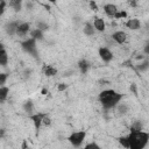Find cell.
Listing matches in <instances>:
<instances>
[{
  "label": "cell",
  "mask_w": 149,
  "mask_h": 149,
  "mask_svg": "<svg viewBox=\"0 0 149 149\" xmlns=\"http://www.w3.org/2000/svg\"><path fill=\"white\" fill-rule=\"evenodd\" d=\"M85 136H86V133H85L84 130H80V132H73V133L68 137V140H69V142H70L73 147L78 148V147H80L81 143L84 142Z\"/></svg>",
  "instance_id": "4"
},
{
  "label": "cell",
  "mask_w": 149,
  "mask_h": 149,
  "mask_svg": "<svg viewBox=\"0 0 149 149\" xmlns=\"http://www.w3.org/2000/svg\"><path fill=\"white\" fill-rule=\"evenodd\" d=\"M144 54H146V55L149 54V44H148V43H146V45H144Z\"/></svg>",
  "instance_id": "34"
},
{
  "label": "cell",
  "mask_w": 149,
  "mask_h": 149,
  "mask_svg": "<svg viewBox=\"0 0 149 149\" xmlns=\"http://www.w3.org/2000/svg\"><path fill=\"white\" fill-rule=\"evenodd\" d=\"M48 1H49L50 3H56V1H57V0H48Z\"/></svg>",
  "instance_id": "40"
},
{
  "label": "cell",
  "mask_w": 149,
  "mask_h": 149,
  "mask_svg": "<svg viewBox=\"0 0 149 149\" xmlns=\"http://www.w3.org/2000/svg\"><path fill=\"white\" fill-rule=\"evenodd\" d=\"M6 7H7V2H6V0H0V16L5 13Z\"/></svg>",
  "instance_id": "28"
},
{
  "label": "cell",
  "mask_w": 149,
  "mask_h": 149,
  "mask_svg": "<svg viewBox=\"0 0 149 149\" xmlns=\"http://www.w3.org/2000/svg\"><path fill=\"white\" fill-rule=\"evenodd\" d=\"M111 37L118 44H123L127 41V34L123 30H116V31H114Z\"/></svg>",
  "instance_id": "6"
},
{
  "label": "cell",
  "mask_w": 149,
  "mask_h": 149,
  "mask_svg": "<svg viewBox=\"0 0 149 149\" xmlns=\"http://www.w3.org/2000/svg\"><path fill=\"white\" fill-rule=\"evenodd\" d=\"M77 65H78V68H79V70H80L81 73H86L87 70L90 69V63H88L85 58H81V59L77 63Z\"/></svg>",
  "instance_id": "15"
},
{
  "label": "cell",
  "mask_w": 149,
  "mask_h": 149,
  "mask_svg": "<svg viewBox=\"0 0 149 149\" xmlns=\"http://www.w3.org/2000/svg\"><path fill=\"white\" fill-rule=\"evenodd\" d=\"M22 1L23 0H9L8 6L14 9V12H20L22 8Z\"/></svg>",
  "instance_id": "16"
},
{
  "label": "cell",
  "mask_w": 149,
  "mask_h": 149,
  "mask_svg": "<svg viewBox=\"0 0 149 149\" xmlns=\"http://www.w3.org/2000/svg\"><path fill=\"white\" fill-rule=\"evenodd\" d=\"M122 97L123 95L121 93H118L116 91H114L112 88H107V90H102L99 93L98 99L105 109H109V108L115 107L121 101Z\"/></svg>",
  "instance_id": "1"
},
{
  "label": "cell",
  "mask_w": 149,
  "mask_h": 149,
  "mask_svg": "<svg viewBox=\"0 0 149 149\" xmlns=\"http://www.w3.org/2000/svg\"><path fill=\"white\" fill-rule=\"evenodd\" d=\"M93 27L97 31H104L105 28H106V24H105V21L101 19V17H95L93 20Z\"/></svg>",
  "instance_id": "12"
},
{
  "label": "cell",
  "mask_w": 149,
  "mask_h": 149,
  "mask_svg": "<svg viewBox=\"0 0 149 149\" xmlns=\"http://www.w3.org/2000/svg\"><path fill=\"white\" fill-rule=\"evenodd\" d=\"M47 93H48V90H47L45 87H43V88H42V94H47Z\"/></svg>",
  "instance_id": "39"
},
{
  "label": "cell",
  "mask_w": 149,
  "mask_h": 149,
  "mask_svg": "<svg viewBox=\"0 0 149 149\" xmlns=\"http://www.w3.org/2000/svg\"><path fill=\"white\" fill-rule=\"evenodd\" d=\"M90 8H91L92 10H98V6H97V3H95L94 0H91V1H90Z\"/></svg>",
  "instance_id": "33"
},
{
  "label": "cell",
  "mask_w": 149,
  "mask_h": 149,
  "mask_svg": "<svg viewBox=\"0 0 149 149\" xmlns=\"http://www.w3.org/2000/svg\"><path fill=\"white\" fill-rule=\"evenodd\" d=\"M45 115V113H35V114H29V119L33 121L34 123V127L36 130H40V127L42 125V119L43 116Z\"/></svg>",
  "instance_id": "7"
},
{
  "label": "cell",
  "mask_w": 149,
  "mask_h": 149,
  "mask_svg": "<svg viewBox=\"0 0 149 149\" xmlns=\"http://www.w3.org/2000/svg\"><path fill=\"white\" fill-rule=\"evenodd\" d=\"M83 31H84V34L86 36H93L95 34V29H94V27H93V24L91 22H86L85 23Z\"/></svg>",
  "instance_id": "13"
},
{
  "label": "cell",
  "mask_w": 149,
  "mask_h": 149,
  "mask_svg": "<svg viewBox=\"0 0 149 149\" xmlns=\"http://www.w3.org/2000/svg\"><path fill=\"white\" fill-rule=\"evenodd\" d=\"M127 12L126 10H116V13L114 14V19H125V17H127Z\"/></svg>",
  "instance_id": "26"
},
{
  "label": "cell",
  "mask_w": 149,
  "mask_h": 149,
  "mask_svg": "<svg viewBox=\"0 0 149 149\" xmlns=\"http://www.w3.org/2000/svg\"><path fill=\"white\" fill-rule=\"evenodd\" d=\"M98 52H99L100 58H101L105 63H109V62L113 59V52H112L108 48H106V47H100L99 50H98Z\"/></svg>",
  "instance_id": "5"
},
{
  "label": "cell",
  "mask_w": 149,
  "mask_h": 149,
  "mask_svg": "<svg viewBox=\"0 0 149 149\" xmlns=\"http://www.w3.org/2000/svg\"><path fill=\"white\" fill-rule=\"evenodd\" d=\"M1 49H5V47H3V44H2V43H0V50H1Z\"/></svg>",
  "instance_id": "41"
},
{
  "label": "cell",
  "mask_w": 149,
  "mask_h": 149,
  "mask_svg": "<svg viewBox=\"0 0 149 149\" xmlns=\"http://www.w3.org/2000/svg\"><path fill=\"white\" fill-rule=\"evenodd\" d=\"M36 28H37V29H40V30H42V31H44V30H47V29L49 28V26L47 24V22L37 21V22H36Z\"/></svg>",
  "instance_id": "25"
},
{
  "label": "cell",
  "mask_w": 149,
  "mask_h": 149,
  "mask_svg": "<svg viewBox=\"0 0 149 149\" xmlns=\"http://www.w3.org/2000/svg\"><path fill=\"white\" fill-rule=\"evenodd\" d=\"M135 69H136L137 71H140V72H146V71L149 69V62H148V59H147V58H143V62L139 63Z\"/></svg>",
  "instance_id": "17"
},
{
  "label": "cell",
  "mask_w": 149,
  "mask_h": 149,
  "mask_svg": "<svg viewBox=\"0 0 149 149\" xmlns=\"http://www.w3.org/2000/svg\"><path fill=\"white\" fill-rule=\"evenodd\" d=\"M5 135V129H0V137H3Z\"/></svg>",
  "instance_id": "38"
},
{
  "label": "cell",
  "mask_w": 149,
  "mask_h": 149,
  "mask_svg": "<svg viewBox=\"0 0 149 149\" xmlns=\"http://www.w3.org/2000/svg\"><path fill=\"white\" fill-rule=\"evenodd\" d=\"M26 7H27V9H31V8H33V3H31L30 1H28V2L26 3Z\"/></svg>",
  "instance_id": "35"
},
{
  "label": "cell",
  "mask_w": 149,
  "mask_h": 149,
  "mask_svg": "<svg viewBox=\"0 0 149 149\" xmlns=\"http://www.w3.org/2000/svg\"><path fill=\"white\" fill-rule=\"evenodd\" d=\"M102 9H104L105 14H106L108 17H114V14L116 13L118 7H116L114 3H106V5H104Z\"/></svg>",
  "instance_id": "10"
},
{
  "label": "cell",
  "mask_w": 149,
  "mask_h": 149,
  "mask_svg": "<svg viewBox=\"0 0 149 149\" xmlns=\"http://www.w3.org/2000/svg\"><path fill=\"white\" fill-rule=\"evenodd\" d=\"M30 72H31V70H26V71H24V77H26V78H27V77H29Z\"/></svg>",
  "instance_id": "36"
},
{
  "label": "cell",
  "mask_w": 149,
  "mask_h": 149,
  "mask_svg": "<svg viewBox=\"0 0 149 149\" xmlns=\"http://www.w3.org/2000/svg\"><path fill=\"white\" fill-rule=\"evenodd\" d=\"M85 149H92V148H94V149H100V147L97 144V143H94V142H91V143H87L85 147H84Z\"/></svg>",
  "instance_id": "30"
},
{
  "label": "cell",
  "mask_w": 149,
  "mask_h": 149,
  "mask_svg": "<svg viewBox=\"0 0 149 149\" xmlns=\"http://www.w3.org/2000/svg\"><path fill=\"white\" fill-rule=\"evenodd\" d=\"M142 129H143V126H142V122L141 121H135L130 126V132H140Z\"/></svg>",
  "instance_id": "23"
},
{
  "label": "cell",
  "mask_w": 149,
  "mask_h": 149,
  "mask_svg": "<svg viewBox=\"0 0 149 149\" xmlns=\"http://www.w3.org/2000/svg\"><path fill=\"white\" fill-rule=\"evenodd\" d=\"M119 142H120V144H121L122 147L129 149V140H128V136H121V137L119 139Z\"/></svg>",
  "instance_id": "24"
},
{
  "label": "cell",
  "mask_w": 149,
  "mask_h": 149,
  "mask_svg": "<svg viewBox=\"0 0 149 149\" xmlns=\"http://www.w3.org/2000/svg\"><path fill=\"white\" fill-rule=\"evenodd\" d=\"M125 26L130 30H137L141 28V21L139 19H128Z\"/></svg>",
  "instance_id": "11"
},
{
  "label": "cell",
  "mask_w": 149,
  "mask_h": 149,
  "mask_svg": "<svg viewBox=\"0 0 149 149\" xmlns=\"http://www.w3.org/2000/svg\"><path fill=\"white\" fill-rule=\"evenodd\" d=\"M129 149H143L149 141V134L147 132H130L128 135Z\"/></svg>",
  "instance_id": "2"
},
{
  "label": "cell",
  "mask_w": 149,
  "mask_h": 149,
  "mask_svg": "<svg viewBox=\"0 0 149 149\" xmlns=\"http://www.w3.org/2000/svg\"><path fill=\"white\" fill-rule=\"evenodd\" d=\"M22 107H23V111H24L27 114H31V113L34 112V104H33L31 101H26Z\"/></svg>",
  "instance_id": "22"
},
{
  "label": "cell",
  "mask_w": 149,
  "mask_h": 149,
  "mask_svg": "<svg viewBox=\"0 0 149 149\" xmlns=\"http://www.w3.org/2000/svg\"><path fill=\"white\" fill-rule=\"evenodd\" d=\"M19 21H9L6 26H5V31L7 33V35L9 36H13L16 34V28L19 26Z\"/></svg>",
  "instance_id": "9"
},
{
  "label": "cell",
  "mask_w": 149,
  "mask_h": 149,
  "mask_svg": "<svg viewBox=\"0 0 149 149\" xmlns=\"http://www.w3.org/2000/svg\"><path fill=\"white\" fill-rule=\"evenodd\" d=\"M29 34H30V37L35 38L36 41H41V40H43V38H44V34H43V31H42V30H40V29H37V28H35V29L30 30V31H29Z\"/></svg>",
  "instance_id": "14"
},
{
  "label": "cell",
  "mask_w": 149,
  "mask_h": 149,
  "mask_svg": "<svg viewBox=\"0 0 149 149\" xmlns=\"http://www.w3.org/2000/svg\"><path fill=\"white\" fill-rule=\"evenodd\" d=\"M130 88H132V91H133V92L136 94V86H135V84H133V85L130 86Z\"/></svg>",
  "instance_id": "37"
},
{
  "label": "cell",
  "mask_w": 149,
  "mask_h": 149,
  "mask_svg": "<svg viewBox=\"0 0 149 149\" xmlns=\"http://www.w3.org/2000/svg\"><path fill=\"white\" fill-rule=\"evenodd\" d=\"M7 78H8V73H0V86H2V85H5V83H6V80H7Z\"/></svg>",
  "instance_id": "29"
},
{
  "label": "cell",
  "mask_w": 149,
  "mask_h": 149,
  "mask_svg": "<svg viewBox=\"0 0 149 149\" xmlns=\"http://www.w3.org/2000/svg\"><path fill=\"white\" fill-rule=\"evenodd\" d=\"M127 2H128V5L130 6V7H133V8H136L137 7V0H127Z\"/></svg>",
  "instance_id": "32"
},
{
  "label": "cell",
  "mask_w": 149,
  "mask_h": 149,
  "mask_svg": "<svg viewBox=\"0 0 149 149\" xmlns=\"http://www.w3.org/2000/svg\"><path fill=\"white\" fill-rule=\"evenodd\" d=\"M68 86H66V84H64V83H59L58 85H57V90L59 91V92H62V91H65V88H66Z\"/></svg>",
  "instance_id": "31"
},
{
  "label": "cell",
  "mask_w": 149,
  "mask_h": 149,
  "mask_svg": "<svg viewBox=\"0 0 149 149\" xmlns=\"http://www.w3.org/2000/svg\"><path fill=\"white\" fill-rule=\"evenodd\" d=\"M42 125H44L45 127H49L50 125H51V119H50V116L45 113V115L43 116V119H42Z\"/></svg>",
  "instance_id": "27"
},
{
  "label": "cell",
  "mask_w": 149,
  "mask_h": 149,
  "mask_svg": "<svg viewBox=\"0 0 149 149\" xmlns=\"http://www.w3.org/2000/svg\"><path fill=\"white\" fill-rule=\"evenodd\" d=\"M21 48L28 52L29 55L34 56V57H37V47H36V40L30 37V38H27L24 41L21 42Z\"/></svg>",
  "instance_id": "3"
},
{
  "label": "cell",
  "mask_w": 149,
  "mask_h": 149,
  "mask_svg": "<svg viewBox=\"0 0 149 149\" xmlns=\"http://www.w3.org/2000/svg\"><path fill=\"white\" fill-rule=\"evenodd\" d=\"M44 74L47 77H52V76H56L57 74V69L51 66V65H48L44 68Z\"/></svg>",
  "instance_id": "21"
},
{
  "label": "cell",
  "mask_w": 149,
  "mask_h": 149,
  "mask_svg": "<svg viewBox=\"0 0 149 149\" xmlns=\"http://www.w3.org/2000/svg\"><path fill=\"white\" fill-rule=\"evenodd\" d=\"M8 63V54L5 49L0 50V65L1 66H6Z\"/></svg>",
  "instance_id": "20"
},
{
  "label": "cell",
  "mask_w": 149,
  "mask_h": 149,
  "mask_svg": "<svg viewBox=\"0 0 149 149\" xmlns=\"http://www.w3.org/2000/svg\"><path fill=\"white\" fill-rule=\"evenodd\" d=\"M115 107H118V113L121 114V115L127 114L128 111H129V106H128L127 104H125V102H119Z\"/></svg>",
  "instance_id": "18"
},
{
  "label": "cell",
  "mask_w": 149,
  "mask_h": 149,
  "mask_svg": "<svg viewBox=\"0 0 149 149\" xmlns=\"http://www.w3.org/2000/svg\"><path fill=\"white\" fill-rule=\"evenodd\" d=\"M8 93H9V87H7L5 85L0 86V102H3L7 99Z\"/></svg>",
  "instance_id": "19"
},
{
  "label": "cell",
  "mask_w": 149,
  "mask_h": 149,
  "mask_svg": "<svg viewBox=\"0 0 149 149\" xmlns=\"http://www.w3.org/2000/svg\"><path fill=\"white\" fill-rule=\"evenodd\" d=\"M30 31V24L28 22H20L16 28V35L19 36H26Z\"/></svg>",
  "instance_id": "8"
}]
</instances>
